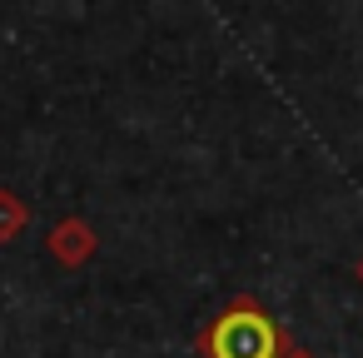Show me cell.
<instances>
[{"instance_id":"obj_1","label":"cell","mask_w":363,"mask_h":358,"mask_svg":"<svg viewBox=\"0 0 363 358\" xmlns=\"http://www.w3.org/2000/svg\"><path fill=\"white\" fill-rule=\"evenodd\" d=\"M284 348H289V333L254 298H234L199 333V353L204 358H284Z\"/></svg>"},{"instance_id":"obj_2","label":"cell","mask_w":363,"mask_h":358,"mask_svg":"<svg viewBox=\"0 0 363 358\" xmlns=\"http://www.w3.org/2000/svg\"><path fill=\"white\" fill-rule=\"evenodd\" d=\"M50 254L65 264V269H80L90 254H95V229L85 219H60L50 229Z\"/></svg>"},{"instance_id":"obj_3","label":"cell","mask_w":363,"mask_h":358,"mask_svg":"<svg viewBox=\"0 0 363 358\" xmlns=\"http://www.w3.org/2000/svg\"><path fill=\"white\" fill-rule=\"evenodd\" d=\"M26 224H30L26 199H21V194H11V189H0V244L21 239V234H26Z\"/></svg>"},{"instance_id":"obj_4","label":"cell","mask_w":363,"mask_h":358,"mask_svg":"<svg viewBox=\"0 0 363 358\" xmlns=\"http://www.w3.org/2000/svg\"><path fill=\"white\" fill-rule=\"evenodd\" d=\"M284 358H313V353H308V348H298V343H289V348H284Z\"/></svg>"},{"instance_id":"obj_5","label":"cell","mask_w":363,"mask_h":358,"mask_svg":"<svg viewBox=\"0 0 363 358\" xmlns=\"http://www.w3.org/2000/svg\"><path fill=\"white\" fill-rule=\"evenodd\" d=\"M358 279H363V259H358Z\"/></svg>"}]
</instances>
